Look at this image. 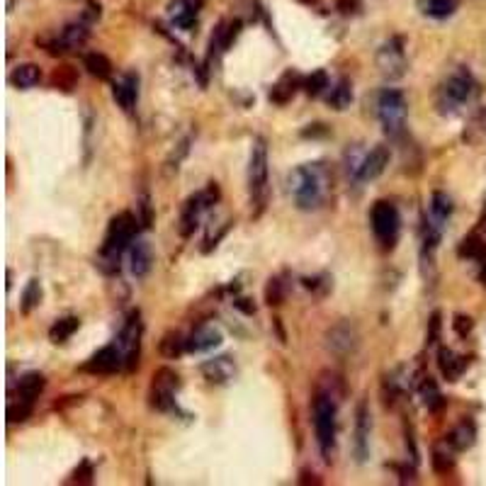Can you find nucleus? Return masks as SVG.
I'll use <instances>...</instances> for the list:
<instances>
[{
    "label": "nucleus",
    "mask_w": 486,
    "mask_h": 486,
    "mask_svg": "<svg viewBox=\"0 0 486 486\" xmlns=\"http://www.w3.org/2000/svg\"><path fill=\"white\" fill-rule=\"evenodd\" d=\"M287 185L294 204L304 212L319 209L329 192V178L321 163H306V166L294 168L287 178Z\"/></svg>",
    "instance_id": "obj_1"
},
{
    "label": "nucleus",
    "mask_w": 486,
    "mask_h": 486,
    "mask_svg": "<svg viewBox=\"0 0 486 486\" xmlns=\"http://www.w3.org/2000/svg\"><path fill=\"white\" fill-rule=\"evenodd\" d=\"M136 236V219L131 212H119L117 216H112L107 226V236H105V243L100 246L98 253V268L105 275H114L119 272V261L121 253L134 243Z\"/></svg>",
    "instance_id": "obj_2"
},
{
    "label": "nucleus",
    "mask_w": 486,
    "mask_h": 486,
    "mask_svg": "<svg viewBox=\"0 0 486 486\" xmlns=\"http://www.w3.org/2000/svg\"><path fill=\"white\" fill-rule=\"evenodd\" d=\"M479 93V86L467 68L452 71L438 88V112L440 114H457L464 105H469Z\"/></svg>",
    "instance_id": "obj_3"
},
{
    "label": "nucleus",
    "mask_w": 486,
    "mask_h": 486,
    "mask_svg": "<svg viewBox=\"0 0 486 486\" xmlns=\"http://www.w3.org/2000/svg\"><path fill=\"white\" fill-rule=\"evenodd\" d=\"M338 396L326 389H316L314 396V431L316 442L326 462L334 459L336 452V423H338Z\"/></svg>",
    "instance_id": "obj_4"
},
{
    "label": "nucleus",
    "mask_w": 486,
    "mask_h": 486,
    "mask_svg": "<svg viewBox=\"0 0 486 486\" xmlns=\"http://www.w3.org/2000/svg\"><path fill=\"white\" fill-rule=\"evenodd\" d=\"M248 192H251V202L256 204L253 216H261L268 204V195H270L268 146H265V139H261V136L253 141V149H251V163H248Z\"/></svg>",
    "instance_id": "obj_5"
},
{
    "label": "nucleus",
    "mask_w": 486,
    "mask_h": 486,
    "mask_svg": "<svg viewBox=\"0 0 486 486\" xmlns=\"http://www.w3.org/2000/svg\"><path fill=\"white\" fill-rule=\"evenodd\" d=\"M406 98L401 91H394V88H387V91L379 93L377 98V117L382 121L384 131L389 136H399L406 126Z\"/></svg>",
    "instance_id": "obj_6"
},
{
    "label": "nucleus",
    "mask_w": 486,
    "mask_h": 486,
    "mask_svg": "<svg viewBox=\"0 0 486 486\" xmlns=\"http://www.w3.org/2000/svg\"><path fill=\"white\" fill-rule=\"evenodd\" d=\"M369 224H372L374 236H377V241L384 248H392L396 239H399L401 216H399V209L392 202H384V199L374 202L372 212H369Z\"/></svg>",
    "instance_id": "obj_7"
},
{
    "label": "nucleus",
    "mask_w": 486,
    "mask_h": 486,
    "mask_svg": "<svg viewBox=\"0 0 486 486\" xmlns=\"http://www.w3.org/2000/svg\"><path fill=\"white\" fill-rule=\"evenodd\" d=\"M180 387V377L171 367L156 369L149 392V404L156 411H173L176 409V392Z\"/></svg>",
    "instance_id": "obj_8"
},
{
    "label": "nucleus",
    "mask_w": 486,
    "mask_h": 486,
    "mask_svg": "<svg viewBox=\"0 0 486 486\" xmlns=\"http://www.w3.org/2000/svg\"><path fill=\"white\" fill-rule=\"evenodd\" d=\"M406 54H404V39L401 37H392L384 41L377 51V68L387 81H399L406 73Z\"/></svg>",
    "instance_id": "obj_9"
},
{
    "label": "nucleus",
    "mask_w": 486,
    "mask_h": 486,
    "mask_svg": "<svg viewBox=\"0 0 486 486\" xmlns=\"http://www.w3.org/2000/svg\"><path fill=\"white\" fill-rule=\"evenodd\" d=\"M216 199H219V188H216V183H209L207 190L192 195V197L185 202L183 219H180V234L183 236L195 234V229H197V224H199V216H202V212H207L212 204H216Z\"/></svg>",
    "instance_id": "obj_10"
},
{
    "label": "nucleus",
    "mask_w": 486,
    "mask_h": 486,
    "mask_svg": "<svg viewBox=\"0 0 486 486\" xmlns=\"http://www.w3.org/2000/svg\"><path fill=\"white\" fill-rule=\"evenodd\" d=\"M141 331H144V324H141V314H139V309H136L126 316L124 326H121V331L117 336V346L124 350V357H126V372H131V369L139 364Z\"/></svg>",
    "instance_id": "obj_11"
},
{
    "label": "nucleus",
    "mask_w": 486,
    "mask_h": 486,
    "mask_svg": "<svg viewBox=\"0 0 486 486\" xmlns=\"http://www.w3.org/2000/svg\"><path fill=\"white\" fill-rule=\"evenodd\" d=\"M357 346H360V334H357L355 324H350V321H338L336 326H331L326 331V348L338 357L355 353Z\"/></svg>",
    "instance_id": "obj_12"
},
{
    "label": "nucleus",
    "mask_w": 486,
    "mask_h": 486,
    "mask_svg": "<svg viewBox=\"0 0 486 486\" xmlns=\"http://www.w3.org/2000/svg\"><path fill=\"white\" fill-rule=\"evenodd\" d=\"M389 166V149L387 146H374L369 153H362L355 161V166H350V173L355 180L360 183H369L374 178H379L384 173V168Z\"/></svg>",
    "instance_id": "obj_13"
},
{
    "label": "nucleus",
    "mask_w": 486,
    "mask_h": 486,
    "mask_svg": "<svg viewBox=\"0 0 486 486\" xmlns=\"http://www.w3.org/2000/svg\"><path fill=\"white\" fill-rule=\"evenodd\" d=\"M121 367H126V357H124V350L112 343V346H105L100 348L98 353L83 364V372H91V374H114L119 372Z\"/></svg>",
    "instance_id": "obj_14"
},
{
    "label": "nucleus",
    "mask_w": 486,
    "mask_h": 486,
    "mask_svg": "<svg viewBox=\"0 0 486 486\" xmlns=\"http://www.w3.org/2000/svg\"><path fill=\"white\" fill-rule=\"evenodd\" d=\"M202 374L209 384H229L231 379L236 377V362L231 360L229 355H219V357H212V360L202 362Z\"/></svg>",
    "instance_id": "obj_15"
},
{
    "label": "nucleus",
    "mask_w": 486,
    "mask_h": 486,
    "mask_svg": "<svg viewBox=\"0 0 486 486\" xmlns=\"http://www.w3.org/2000/svg\"><path fill=\"white\" fill-rule=\"evenodd\" d=\"M224 341V334H221L216 326L212 324H202L190 334L188 338V350L190 353H207V350H214V348L221 346Z\"/></svg>",
    "instance_id": "obj_16"
},
{
    "label": "nucleus",
    "mask_w": 486,
    "mask_h": 486,
    "mask_svg": "<svg viewBox=\"0 0 486 486\" xmlns=\"http://www.w3.org/2000/svg\"><path fill=\"white\" fill-rule=\"evenodd\" d=\"M112 98L124 112H131L136 105V98H139V78L134 73H124L121 78H117L112 86Z\"/></svg>",
    "instance_id": "obj_17"
},
{
    "label": "nucleus",
    "mask_w": 486,
    "mask_h": 486,
    "mask_svg": "<svg viewBox=\"0 0 486 486\" xmlns=\"http://www.w3.org/2000/svg\"><path fill=\"white\" fill-rule=\"evenodd\" d=\"M151 263H153V251H151V243L139 239L129 246V268L134 277H146L151 270Z\"/></svg>",
    "instance_id": "obj_18"
},
{
    "label": "nucleus",
    "mask_w": 486,
    "mask_h": 486,
    "mask_svg": "<svg viewBox=\"0 0 486 486\" xmlns=\"http://www.w3.org/2000/svg\"><path fill=\"white\" fill-rule=\"evenodd\" d=\"M369 455V411L367 404L360 401L355 414V457L357 462H364Z\"/></svg>",
    "instance_id": "obj_19"
},
{
    "label": "nucleus",
    "mask_w": 486,
    "mask_h": 486,
    "mask_svg": "<svg viewBox=\"0 0 486 486\" xmlns=\"http://www.w3.org/2000/svg\"><path fill=\"white\" fill-rule=\"evenodd\" d=\"M302 83H304V78L299 76V73L287 71V73H284V76L280 78V81L272 86V91H270V103H275V105H287L289 100H292L294 95H297L299 88H302Z\"/></svg>",
    "instance_id": "obj_20"
},
{
    "label": "nucleus",
    "mask_w": 486,
    "mask_h": 486,
    "mask_svg": "<svg viewBox=\"0 0 486 486\" xmlns=\"http://www.w3.org/2000/svg\"><path fill=\"white\" fill-rule=\"evenodd\" d=\"M474 440H477V426H474L472 421H462V423H457L445 435L447 447H450V450H455V452L469 450V447L474 445Z\"/></svg>",
    "instance_id": "obj_21"
},
{
    "label": "nucleus",
    "mask_w": 486,
    "mask_h": 486,
    "mask_svg": "<svg viewBox=\"0 0 486 486\" xmlns=\"http://www.w3.org/2000/svg\"><path fill=\"white\" fill-rule=\"evenodd\" d=\"M438 367H440L442 377L447 382H457L462 377V372L467 369V357H459L457 353H452L450 348H440L438 350Z\"/></svg>",
    "instance_id": "obj_22"
},
{
    "label": "nucleus",
    "mask_w": 486,
    "mask_h": 486,
    "mask_svg": "<svg viewBox=\"0 0 486 486\" xmlns=\"http://www.w3.org/2000/svg\"><path fill=\"white\" fill-rule=\"evenodd\" d=\"M44 387H46L44 374H39V372H27L25 377H20V382H18V399L34 404V401L39 399V394L44 392Z\"/></svg>",
    "instance_id": "obj_23"
},
{
    "label": "nucleus",
    "mask_w": 486,
    "mask_h": 486,
    "mask_svg": "<svg viewBox=\"0 0 486 486\" xmlns=\"http://www.w3.org/2000/svg\"><path fill=\"white\" fill-rule=\"evenodd\" d=\"M39 81H41V68L37 63H22V66H18L10 73V83L15 88H20V91H29Z\"/></svg>",
    "instance_id": "obj_24"
},
{
    "label": "nucleus",
    "mask_w": 486,
    "mask_h": 486,
    "mask_svg": "<svg viewBox=\"0 0 486 486\" xmlns=\"http://www.w3.org/2000/svg\"><path fill=\"white\" fill-rule=\"evenodd\" d=\"M421 392V399H423V406L428 411H440L442 406H445V396L440 394V389H438L435 379L433 377H421L419 379V387H416Z\"/></svg>",
    "instance_id": "obj_25"
},
{
    "label": "nucleus",
    "mask_w": 486,
    "mask_h": 486,
    "mask_svg": "<svg viewBox=\"0 0 486 486\" xmlns=\"http://www.w3.org/2000/svg\"><path fill=\"white\" fill-rule=\"evenodd\" d=\"M197 10L192 3H188V0H176V3H171V8H168V13H171V20L176 27L180 29H190L195 25V20H197Z\"/></svg>",
    "instance_id": "obj_26"
},
{
    "label": "nucleus",
    "mask_w": 486,
    "mask_h": 486,
    "mask_svg": "<svg viewBox=\"0 0 486 486\" xmlns=\"http://www.w3.org/2000/svg\"><path fill=\"white\" fill-rule=\"evenodd\" d=\"M428 209H431V216H428V219L442 229V226H445V221L450 219V214H452V199L447 197L445 192H440V190H438V192H433L431 207H428Z\"/></svg>",
    "instance_id": "obj_27"
},
{
    "label": "nucleus",
    "mask_w": 486,
    "mask_h": 486,
    "mask_svg": "<svg viewBox=\"0 0 486 486\" xmlns=\"http://www.w3.org/2000/svg\"><path fill=\"white\" fill-rule=\"evenodd\" d=\"M457 8V0H419V10L428 18H435V20H445L455 13Z\"/></svg>",
    "instance_id": "obj_28"
},
{
    "label": "nucleus",
    "mask_w": 486,
    "mask_h": 486,
    "mask_svg": "<svg viewBox=\"0 0 486 486\" xmlns=\"http://www.w3.org/2000/svg\"><path fill=\"white\" fill-rule=\"evenodd\" d=\"M83 63H86L88 73L98 78V81H107V78L112 76V61H110L105 54L93 51V54H88L86 59H83Z\"/></svg>",
    "instance_id": "obj_29"
},
{
    "label": "nucleus",
    "mask_w": 486,
    "mask_h": 486,
    "mask_svg": "<svg viewBox=\"0 0 486 486\" xmlns=\"http://www.w3.org/2000/svg\"><path fill=\"white\" fill-rule=\"evenodd\" d=\"M78 326H81L78 316H63V319H59V321H56V324L49 329L51 343H66L68 338H71V336L78 331Z\"/></svg>",
    "instance_id": "obj_30"
},
{
    "label": "nucleus",
    "mask_w": 486,
    "mask_h": 486,
    "mask_svg": "<svg viewBox=\"0 0 486 486\" xmlns=\"http://www.w3.org/2000/svg\"><path fill=\"white\" fill-rule=\"evenodd\" d=\"M353 103V86L348 78H341L334 88H331V95H329V105L336 110H346L350 107Z\"/></svg>",
    "instance_id": "obj_31"
},
{
    "label": "nucleus",
    "mask_w": 486,
    "mask_h": 486,
    "mask_svg": "<svg viewBox=\"0 0 486 486\" xmlns=\"http://www.w3.org/2000/svg\"><path fill=\"white\" fill-rule=\"evenodd\" d=\"M188 350V341L178 334V331H171V334L163 336L161 341V353L166 357H171V360H176V357H180L183 353Z\"/></svg>",
    "instance_id": "obj_32"
},
{
    "label": "nucleus",
    "mask_w": 486,
    "mask_h": 486,
    "mask_svg": "<svg viewBox=\"0 0 486 486\" xmlns=\"http://www.w3.org/2000/svg\"><path fill=\"white\" fill-rule=\"evenodd\" d=\"M39 304H41V284H39V280H37V277H32L27 282V287H25V292H22L20 311H22V314H32V311H34Z\"/></svg>",
    "instance_id": "obj_33"
},
{
    "label": "nucleus",
    "mask_w": 486,
    "mask_h": 486,
    "mask_svg": "<svg viewBox=\"0 0 486 486\" xmlns=\"http://www.w3.org/2000/svg\"><path fill=\"white\" fill-rule=\"evenodd\" d=\"M51 86H54L56 91L71 93L73 88L78 86V73L73 71L71 66H61V68H56V71L51 73Z\"/></svg>",
    "instance_id": "obj_34"
},
{
    "label": "nucleus",
    "mask_w": 486,
    "mask_h": 486,
    "mask_svg": "<svg viewBox=\"0 0 486 486\" xmlns=\"http://www.w3.org/2000/svg\"><path fill=\"white\" fill-rule=\"evenodd\" d=\"M234 10L236 18L243 20V22H256L263 13L261 0H234Z\"/></svg>",
    "instance_id": "obj_35"
},
{
    "label": "nucleus",
    "mask_w": 486,
    "mask_h": 486,
    "mask_svg": "<svg viewBox=\"0 0 486 486\" xmlns=\"http://www.w3.org/2000/svg\"><path fill=\"white\" fill-rule=\"evenodd\" d=\"M302 88H304L306 95H311V98H319V95L324 93L326 88H329V76H326V71H314V73H309V76L304 78Z\"/></svg>",
    "instance_id": "obj_36"
},
{
    "label": "nucleus",
    "mask_w": 486,
    "mask_h": 486,
    "mask_svg": "<svg viewBox=\"0 0 486 486\" xmlns=\"http://www.w3.org/2000/svg\"><path fill=\"white\" fill-rule=\"evenodd\" d=\"M284 297H287V282H284V277H270V282L265 287V302L270 306H280L284 302Z\"/></svg>",
    "instance_id": "obj_37"
},
{
    "label": "nucleus",
    "mask_w": 486,
    "mask_h": 486,
    "mask_svg": "<svg viewBox=\"0 0 486 486\" xmlns=\"http://www.w3.org/2000/svg\"><path fill=\"white\" fill-rule=\"evenodd\" d=\"M484 251H486V243H482V239H477V236H467V239L459 243V248H457L459 256L472 258V261H479Z\"/></svg>",
    "instance_id": "obj_38"
},
{
    "label": "nucleus",
    "mask_w": 486,
    "mask_h": 486,
    "mask_svg": "<svg viewBox=\"0 0 486 486\" xmlns=\"http://www.w3.org/2000/svg\"><path fill=\"white\" fill-rule=\"evenodd\" d=\"M32 411H34V404L18 399L15 404L8 406V421H10V423H22V421H27L32 416Z\"/></svg>",
    "instance_id": "obj_39"
},
{
    "label": "nucleus",
    "mask_w": 486,
    "mask_h": 486,
    "mask_svg": "<svg viewBox=\"0 0 486 486\" xmlns=\"http://www.w3.org/2000/svg\"><path fill=\"white\" fill-rule=\"evenodd\" d=\"M452 452H442V450H435L433 452V469H435L438 474H447L452 472V467H455V457H452Z\"/></svg>",
    "instance_id": "obj_40"
},
{
    "label": "nucleus",
    "mask_w": 486,
    "mask_h": 486,
    "mask_svg": "<svg viewBox=\"0 0 486 486\" xmlns=\"http://www.w3.org/2000/svg\"><path fill=\"white\" fill-rule=\"evenodd\" d=\"M302 282H304L306 289H311V292H316V294H326V292H329V287H331L329 275H319V277H304Z\"/></svg>",
    "instance_id": "obj_41"
},
{
    "label": "nucleus",
    "mask_w": 486,
    "mask_h": 486,
    "mask_svg": "<svg viewBox=\"0 0 486 486\" xmlns=\"http://www.w3.org/2000/svg\"><path fill=\"white\" fill-rule=\"evenodd\" d=\"M73 482H81V484L93 482V464L88 462V459H83V462L76 467V472H73Z\"/></svg>",
    "instance_id": "obj_42"
},
{
    "label": "nucleus",
    "mask_w": 486,
    "mask_h": 486,
    "mask_svg": "<svg viewBox=\"0 0 486 486\" xmlns=\"http://www.w3.org/2000/svg\"><path fill=\"white\" fill-rule=\"evenodd\" d=\"M452 326H455L457 336L467 338L469 334H472V329H474V321L469 319V316H464V314H457V316H455V321H452Z\"/></svg>",
    "instance_id": "obj_43"
},
{
    "label": "nucleus",
    "mask_w": 486,
    "mask_h": 486,
    "mask_svg": "<svg viewBox=\"0 0 486 486\" xmlns=\"http://www.w3.org/2000/svg\"><path fill=\"white\" fill-rule=\"evenodd\" d=\"M440 311H433L431 321H428V346H433V343L438 341V336H440Z\"/></svg>",
    "instance_id": "obj_44"
},
{
    "label": "nucleus",
    "mask_w": 486,
    "mask_h": 486,
    "mask_svg": "<svg viewBox=\"0 0 486 486\" xmlns=\"http://www.w3.org/2000/svg\"><path fill=\"white\" fill-rule=\"evenodd\" d=\"M139 209H141V226H144V229H149L151 221H153V212H151V199H149V195H141Z\"/></svg>",
    "instance_id": "obj_45"
},
{
    "label": "nucleus",
    "mask_w": 486,
    "mask_h": 486,
    "mask_svg": "<svg viewBox=\"0 0 486 486\" xmlns=\"http://www.w3.org/2000/svg\"><path fill=\"white\" fill-rule=\"evenodd\" d=\"M336 8L341 10L343 15H360L362 3L360 0H336Z\"/></svg>",
    "instance_id": "obj_46"
},
{
    "label": "nucleus",
    "mask_w": 486,
    "mask_h": 486,
    "mask_svg": "<svg viewBox=\"0 0 486 486\" xmlns=\"http://www.w3.org/2000/svg\"><path fill=\"white\" fill-rule=\"evenodd\" d=\"M234 306H236V309H239V311H243V314H248V316H253V314H256V304H253L251 302V299H234Z\"/></svg>",
    "instance_id": "obj_47"
},
{
    "label": "nucleus",
    "mask_w": 486,
    "mask_h": 486,
    "mask_svg": "<svg viewBox=\"0 0 486 486\" xmlns=\"http://www.w3.org/2000/svg\"><path fill=\"white\" fill-rule=\"evenodd\" d=\"M88 13H86V22H95V20H100V3H95V0H88Z\"/></svg>",
    "instance_id": "obj_48"
},
{
    "label": "nucleus",
    "mask_w": 486,
    "mask_h": 486,
    "mask_svg": "<svg viewBox=\"0 0 486 486\" xmlns=\"http://www.w3.org/2000/svg\"><path fill=\"white\" fill-rule=\"evenodd\" d=\"M309 126H311V129H304L302 136H319V134H326L324 124H309Z\"/></svg>",
    "instance_id": "obj_49"
},
{
    "label": "nucleus",
    "mask_w": 486,
    "mask_h": 486,
    "mask_svg": "<svg viewBox=\"0 0 486 486\" xmlns=\"http://www.w3.org/2000/svg\"><path fill=\"white\" fill-rule=\"evenodd\" d=\"M297 3H302V5H309V8H311V5H319V0H297Z\"/></svg>",
    "instance_id": "obj_50"
},
{
    "label": "nucleus",
    "mask_w": 486,
    "mask_h": 486,
    "mask_svg": "<svg viewBox=\"0 0 486 486\" xmlns=\"http://www.w3.org/2000/svg\"><path fill=\"white\" fill-rule=\"evenodd\" d=\"M188 3H192V5H195V8H199V5H202V3H204V0H188Z\"/></svg>",
    "instance_id": "obj_51"
},
{
    "label": "nucleus",
    "mask_w": 486,
    "mask_h": 486,
    "mask_svg": "<svg viewBox=\"0 0 486 486\" xmlns=\"http://www.w3.org/2000/svg\"><path fill=\"white\" fill-rule=\"evenodd\" d=\"M482 229H486V207H484V214H482Z\"/></svg>",
    "instance_id": "obj_52"
}]
</instances>
